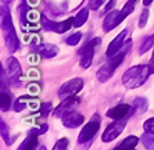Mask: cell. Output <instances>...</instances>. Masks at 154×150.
I'll return each instance as SVG.
<instances>
[{"label":"cell","instance_id":"cell-1","mask_svg":"<svg viewBox=\"0 0 154 150\" xmlns=\"http://www.w3.org/2000/svg\"><path fill=\"white\" fill-rule=\"evenodd\" d=\"M2 29L4 33V42L7 46L10 53H15L20 47V40L17 38V32L13 25V20H11L10 10L6 4L2 6Z\"/></svg>","mask_w":154,"mask_h":150},{"label":"cell","instance_id":"cell-2","mask_svg":"<svg viewBox=\"0 0 154 150\" xmlns=\"http://www.w3.org/2000/svg\"><path fill=\"white\" fill-rule=\"evenodd\" d=\"M131 45H132V40H128V43H125L119 52H117V53H115L114 56H111V57H108L107 63L99 68V71H97V74H96V78L99 79L100 82H107L108 79L111 78L112 74H114V71L122 63L124 57H125V54L129 52Z\"/></svg>","mask_w":154,"mask_h":150},{"label":"cell","instance_id":"cell-3","mask_svg":"<svg viewBox=\"0 0 154 150\" xmlns=\"http://www.w3.org/2000/svg\"><path fill=\"white\" fill-rule=\"evenodd\" d=\"M150 68L149 65H135V67L128 68L124 75H122V83L126 89H135L142 86L147 81L150 75Z\"/></svg>","mask_w":154,"mask_h":150},{"label":"cell","instance_id":"cell-4","mask_svg":"<svg viewBox=\"0 0 154 150\" xmlns=\"http://www.w3.org/2000/svg\"><path fill=\"white\" fill-rule=\"evenodd\" d=\"M100 124H101V118L99 114H94L92 115L90 118V121L83 127V129L81 131L78 136V142L82 145V143H89L90 140L93 139L94 136H96L97 131L100 128Z\"/></svg>","mask_w":154,"mask_h":150},{"label":"cell","instance_id":"cell-5","mask_svg":"<svg viewBox=\"0 0 154 150\" xmlns=\"http://www.w3.org/2000/svg\"><path fill=\"white\" fill-rule=\"evenodd\" d=\"M99 43H100V39H99V38H94V39L89 40L86 45H83V47L79 50V57H81L79 64H81V67H82L83 70L90 67L92 61H93L94 50H96Z\"/></svg>","mask_w":154,"mask_h":150},{"label":"cell","instance_id":"cell-6","mask_svg":"<svg viewBox=\"0 0 154 150\" xmlns=\"http://www.w3.org/2000/svg\"><path fill=\"white\" fill-rule=\"evenodd\" d=\"M42 25L46 31H53L56 33H64L74 25V18H68L63 22H53L46 15H42Z\"/></svg>","mask_w":154,"mask_h":150},{"label":"cell","instance_id":"cell-7","mask_svg":"<svg viewBox=\"0 0 154 150\" xmlns=\"http://www.w3.org/2000/svg\"><path fill=\"white\" fill-rule=\"evenodd\" d=\"M82 88H83V79L72 78L71 81H68V82H65L61 85L60 90H58V96H60L61 99H65V97H69V96H75Z\"/></svg>","mask_w":154,"mask_h":150},{"label":"cell","instance_id":"cell-8","mask_svg":"<svg viewBox=\"0 0 154 150\" xmlns=\"http://www.w3.org/2000/svg\"><path fill=\"white\" fill-rule=\"evenodd\" d=\"M6 70H7V77L10 81V85L20 86V78H21V65L15 57H10L6 61Z\"/></svg>","mask_w":154,"mask_h":150},{"label":"cell","instance_id":"cell-9","mask_svg":"<svg viewBox=\"0 0 154 150\" xmlns=\"http://www.w3.org/2000/svg\"><path fill=\"white\" fill-rule=\"evenodd\" d=\"M126 122L124 121V120H115V122H112V124H110L106 128V131H104V133L101 135V140L106 143L111 142V140L117 139L119 135L122 133V131H124V128H125Z\"/></svg>","mask_w":154,"mask_h":150},{"label":"cell","instance_id":"cell-10","mask_svg":"<svg viewBox=\"0 0 154 150\" xmlns=\"http://www.w3.org/2000/svg\"><path fill=\"white\" fill-rule=\"evenodd\" d=\"M79 102H81V99L76 96H69V97H65V99L61 100V103L57 106V108L54 110V115L56 117H63V115L65 114V113H68L69 110H72V108L75 107L76 104H79Z\"/></svg>","mask_w":154,"mask_h":150},{"label":"cell","instance_id":"cell-11","mask_svg":"<svg viewBox=\"0 0 154 150\" xmlns=\"http://www.w3.org/2000/svg\"><path fill=\"white\" fill-rule=\"evenodd\" d=\"M122 21L124 20H122V15H121V10L108 11V14L106 15V18H104V21H103V29L106 32H110L111 29H114Z\"/></svg>","mask_w":154,"mask_h":150},{"label":"cell","instance_id":"cell-12","mask_svg":"<svg viewBox=\"0 0 154 150\" xmlns=\"http://www.w3.org/2000/svg\"><path fill=\"white\" fill-rule=\"evenodd\" d=\"M63 124L67 127V128H76L79 125L83 124V115L79 113V111H75V110H69L68 113H65L63 115Z\"/></svg>","mask_w":154,"mask_h":150},{"label":"cell","instance_id":"cell-13","mask_svg":"<svg viewBox=\"0 0 154 150\" xmlns=\"http://www.w3.org/2000/svg\"><path fill=\"white\" fill-rule=\"evenodd\" d=\"M132 111L133 108L131 106H128V104H118V106H115V107L110 108L107 111V117L112 118V120H124L128 115L133 114Z\"/></svg>","mask_w":154,"mask_h":150},{"label":"cell","instance_id":"cell-14","mask_svg":"<svg viewBox=\"0 0 154 150\" xmlns=\"http://www.w3.org/2000/svg\"><path fill=\"white\" fill-rule=\"evenodd\" d=\"M126 33H128V29H124L122 32L118 33V36L115 38L114 40H112L110 45H108L107 47V52H106V56L107 57H111V56H114L117 52H119V50L122 49V46L125 45V38H126Z\"/></svg>","mask_w":154,"mask_h":150},{"label":"cell","instance_id":"cell-15","mask_svg":"<svg viewBox=\"0 0 154 150\" xmlns=\"http://www.w3.org/2000/svg\"><path fill=\"white\" fill-rule=\"evenodd\" d=\"M42 135V132H40V128L39 129H29L28 132V136H26V139L24 140V142L18 146V149L20 150H31V149H35V147H38V136Z\"/></svg>","mask_w":154,"mask_h":150},{"label":"cell","instance_id":"cell-16","mask_svg":"<svg viewBox=\"0 0 154 150\" xmlns=\"http://www.w3.org/2000/svg\"><path fill=\"white\" fill-rule=\"evenodd\" d=\"M35 50L46 58H53L54 56L58 54V47L56 46V45H51V43L50 45H49V43H47V45H39L38 47H35Z\"/></svg>","mask_w":154,"mask_h":150},{"label":"cell","instance_id":"cell-17","mask_svg":"<svg viewBox=\"0 0 154 150\" xmlns=\"http://www.w3.org/2000/svg\"><path fill=\"white\" fill-rule=\"evenodd\" d=\"M133 114L136 115H142L144 114L147 111V108H149V102H147L146 97H137V99H135V102H133Z\"/></svg>","mask_w":154,"mask_h":150},{"label":"cell","instance_id":"cell-18","mask_svg":"<svg viewBox=\"0 0 154 150\" xmlns=\"http://www.w3.org/2000/svg\"><path fill=\"white\" fill-rule=\"evenodd\" d=\"M137 143H139V139H137L136 136H128L126 139H124V140H122V142L118 145V146H115L114 149H115V150L133 149V147H136Z\"/></svg>","mask_w":154,"mask_h":150},{"label":"cell","instance_id":"cell-19","mask_svg":"<svg viewBox=\"0 0 154 150\" xmlns=\"http://www.w3.org/2000/svg\"><path fill=\"white\" fill-rule=\"evenodd\" d=\"M153 45H154V35H147V36H144L143 39H142V42H140L139 53H140V54H144L146 52H149V50L153 47Z\"/></svg>","mask_w":154,"mask_h":150},{"label":"cell","instance_id":"cell-20","mask_svg":"<svg viewBox=\"0 0 154 150\" xmlns=\"http://www.w3.org/2000/svg\"><path fill=\"white\" fill-rule=\"evenodd\" d=\"M11 106V95L6 90H2L0 93V107H2V111H7Z\"/></svg>","mask_w":154,"mask_h":150},{"label":"cell","instance_id":"cell-21","mask_svg":"<svg viewBox=\"0 0 154 150\" xmlns=\"http://www.w3.org/2000/svg\"><path fill=\"white\" fill-rule=\"evenodd\" d=\"M88 17H89V11H88V8H82V10L76 14V17L74 18V27H76V28L82 27V25L86 22Z\"/></svg>","mask_w":154,"mask_h":150},{"label":"cell","instance_id":"cell-22","mask_svg":"<svg viewBox=\"0 0 154 150\" xmlns=\"http://www.w3.org/2000/svg\"><path fill=\"white\" fill-rule=\"evenodd\" d=\"M136 3H137V0H128V2H126L125 6H124V8L121 10L122 20H125V18L132 13L133 8H135V6H136Z\"/></svg>","mask_w":154,"mask_h":150},{"label":"cell","instance_id":"cell-23","mask_svg":"<svg viewBox=\"0 0 154 150\" xmlns=\"http://www.w3.org/2000/svg\"><path fill=\"white\" fill-rule=\"evenodd\" d=\"M29 97L28 96H22L20 97V99L15 100V103H14V110L15 111H22L24 108L28 107V103H29Z\"/></svg>","mask_w":154,"mask_h":150},{"label":"cell","instance_id":"cell-24","mask_svg":"<svg viewBox=\"0 0 154 150\" xmlns=\"http://www.w3.org/2000/svg\"><path fill=\"white\" fill-rule=\"evenodd\" d=\"M140 140H142V143L144 145L146 149H153L154 147V133H144Z\"/></svg>","mask_w":154,"mask_h":150},{"label":"cell","instance_id":"cell-25","mask_svg":"<svg viewBox=\"0 0 154 150\" xmlns=\"http://www.w3.org/2000/svg\"><path fill=\"white\" fill-rule=\"evenodd\" d=\"M82 39V33L81 32H76V33H72L71 36H68L67 39H65V43L68 45V46H75L78 45L79 40Z\"/></svg>","mask_w":154,"mask_h":150},{"label":"cell","instance_id":"cell-26","mask_svg":"<svg viewBox=\"0 0 154 150\" xmlns=\"http://www.w3.org/2000/svg\"><path fill=\"white\" fill-rule=\"evenodd\" d=\"M0 129H2V138H3V140L6 142V145H11V140H10V138H8V128L3 120H0Z\"/></svg>","mask_w":154,"mask_h":150},{"label":"cell","instance_id":"cell-27","mask_svg":"<svg viewBox=\"0 0 154 150\" xmlns=\"http://www.w3.org/2000/svg\"><path fill=\"white\" fill-rule=\"evenodd\" d=\"M51 110H53V103H51V102L40 104V115H42V117H47V115L50 114Z\"/></svg>","mask_w":154,"mask_h":150},{"label":"cell","instance_id":"cell-28","mask_svg":"<svg viewBox=\"0 0 154 150\" xmlns=\"http://www.w3.org/2000/svg\"><path fill=\"white\" fill-rule=\"evenodd\" d=\"M18 11H20L21 24L25 25V24H26V14H28V6H26V4H21V6L18 7Z\"/></svg>","mask_w":154,"mask_h":150},{"label":"cell","instance_id":"cell-29","mask_svg":"<svg viewBox=\"0 0 154 150\" xmlns=\"http://www.w3.org/2000/svg\"><path fill=\"white\" fill-rule=\"evenodd\" d=\"M147 20H149V10H147V8H144V10L142 11V14H140L139 22H137V25H139V28H144V27H146Z\"/></svg>","mask_w":154,"mask_h":150},{"label":"cell","instance_id":"cell-30","mask_svg":"<svg viewBox=\"0 0 154 150\" xmlns=\"http://www.w3.org/2000/svg\"><path fill=\"white\" fill-rule=\"evenodd\" d=\"M68 143H69V140L67 139V138H63V139H60L57 143H56V145H54L53 149L54 150H64V149H67Z\"/></svg>","mask_w":154,"mask_h":150},{"label":"cell","instance_id":"cell-31","mask_svg":"<svg viewBox=\"0 0 154 150\" xmlns=\"http://www.w3.org/2000/svg\"><path fill=\"white\" fill-rule=\"evenodd\" d=\"M143 129L146 132L149 133H154V117L153 118H149L146 122L143 124Z\"/></svg>","mask_w":154,"mask_h":150},{"label":"cell","instance_id":"cell-32","mask_svg":"<svg viewBox=\"0 0 154 150\" xmlns=\"http://www.w3.org/2000/svg\"><path fill=\"white\" fill-rule=\"evenodd\" d=\"M106 0H89V8L90 10H97Z\"/></svg>","mask_w":154,"mask_h":150},{"label":"cell","instance_id":"cell-33","mask_svg":"<svg viewBox=\"0 0 154 150\" xmlns=\"http://www.w3.org/2000/svg\"><path fill=\"white\" fill-rule=\"evenodd\" d=\"M114 4H115V0H110V3L106 6V11H110V10H111V7L114 6Z\"/></svg>","mask_w":154,"mask_h":150},{"label":"cell","instance_id":"cell-34","mask_svg":"<svg viewBox=\"0 0 154 150\" xmlns=\"http://www.w3.org/2000/svg\"><path fill=\"white\" fill-rule=\"evenodd\" d=\"M149 68H150V72L151 74H154V56H153V60H151L150 65H149Z\"/></svg>","mask_w":154,"mask_h":150},{"label":"cell","instance_id":"cell-35","mask_svg":"<svg viewBox=\"0 0 154 150\" xmlns=\"http://www.w3.org/2000/svg\"><path fill=\"white\" fill-rule=\"evenodd\" d=\"M153 0H143V3H144V6H149V4L151 3Z\"/></svg>","mask_w":154,"mask_h":150},{"label":"cell","instance_id":"cell-36","mask_svg":"<svg viewBox=\"0 0 154 150\" xmlns=\"http://www.w3.org/2000/svg\"><path fill=\"white\" fill-rule=\"evenodd\" d=\"M2 2H3V4H7V3H10L11 0H2Z\"/></svg>","mask_w":154,"mask_h":150}]
</instances>
